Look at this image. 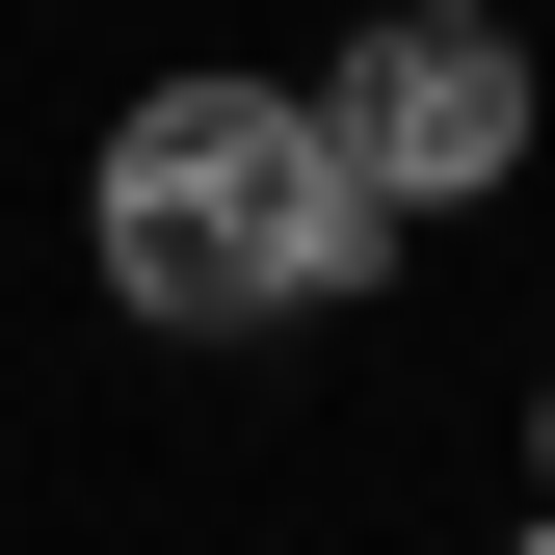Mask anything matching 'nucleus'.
Segmentation results:
<instances>
[{
    "mask_svg": "<svg viewBox=\"0 0 555 555\" xmlns=\"http://www.w3.org/2000/svg\"><path fill=\"white\" fill-rule=\"evenodd\" d=\"M371 185H344V132L318 106H264V80H159L106 132V292L132 318H185V344H238V318H318V292H371Z\"/></svg>",
    "mask_w": 555,
    "mask_h": 555,
    "instance_id": "f257e3e1",
    "label": "nucleus"
},
{
    "mask_svg": "<svg viewBox=\"0 0 555 555\" xmlns=\"http://www.w3.org/2000/svg\"><path fill=\"white\" fill-rule=\"evenodd\" d=\"M529 555H555V529H529Z\"/></svg>",
    "mask_w": 555,
    "mask_h": 555,
    "instance_id": "7ed1b4c3",
    "label": "nucleus"
},
{
    "mask_svg": "<svg viewBox=\"0 0 555 555\" xmlns=\"http://www.w3.org/2000/svg\"><path fill=\"white\" fill-rule=\"evenodd\" d=\"M318 132H344V185H371V212H476V185L529 159V53L476 27V0H397V27L318 80Z\"/></svg>",
    "mask_w": 555,
    "mask_h": 555,
    "instance_id": "f03ea898",
    "label": "nucleus"
}]
</instances>
